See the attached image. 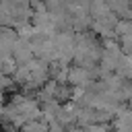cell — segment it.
<instances>
[{"instance_id":"8992f818","label":"cell","mask_w":132,"mask_h":132,"mask_svg":"<svg viewBox=\"0 0 132 132\" xmlns=\"http://www.w3.org/2000/svg\"><path fill=\"white\" fill-rule=\"evenodd\" d=\"M126 33H132L130 19H118L116 25H113V37H120V35H126Z\"/></svg>"},{"instance_id":"9c48e42d","label":"cell","mask_w":132,"mask_h":132,"mask_svg":"<svg viewBox=\"0 0 132 132\" xmlns=\"http://www.w3.org/2000/svg\"><path fill=\"white\" fill-rule=\"evenodd\" d=\"M12 85H14V82H12V78L0 72V93H4V91H8V89H12Z\"/></svg>"},{"instance_id":"ba28073f","label":"cell","mask_w":132,"mask_h":132,"mask_svg":"<svg viewBox=\"0 0 132 132\" xmlns=\"http://www.w3.org/2000/svg\"><path fill=\"white\" fill-rule=\"evenodd\" d=\"M85 132H109V124H99V122H93V124L85 126Z\"/></svg>"},{"instance_id":"277c9868","label":"cell","mask_w":132,"mask_h":132,"mask_svg":"<svg viewBox=\"0 0 132 132\" xmlns=\"http://www.w3.org/2000/svg\"><path fill=\"white\" fill-rule=\"evenodd\" d=\"M16 39H19V37H16V31H14L12 27H0V45L12 47Z\"/></svg>"},{"instance_id":"8fae6325","label":"cell","mask_w":132,"mask_h":132,"mask_svg":"<svg viewBox=\"0 0 132 132\" xmlns=\"http://www.w3.org/2000/svg\"><path fill=\"white\" fill-rule=\"evenodd\" d=\"M0 132H16V128H10V126H6L4 130H0Z\"/></svg>"},{"instance_id":"30bf717a","label":"cell","mask_w":132,"mask_h":132,"mask_svg":"<svg viewBox=\"0 0 132 132\" xmlns=\"http://www.w3.org/2000/svg\"><path fill=\"white\" fill-rule=\"evenodd\" d=\"M66 132H85V128L74 124V126H68V128H66Z\"/></svg>"},{"instance_id":"52a82bcc","label":"cell","mask_w":132,"mask_h":132,"mask_svg":"<svg viewBox=\"0 0 132 132\" xmlns=\"http://www.w3.org/2000/svg\"><path fill=\"white\" fill-rule=\"evenodd\" d=\"M14 31H16V37H19V39H27V41L33 39V37L37 35V31H35V27H33L31 23H25V25L16 27Z\"/></svg>"},{"instance_id":"7c38bea8","label":"cell","mask_w":132,"mask_h":132,"mask_svg":"<svg viewBox=\"0 0 132 132\" xmlns=\"http://www.w3.org/2000/svg\"><path fill=\"white\" fill-rule=\"evenodd\" d=\"M2 107H4V101H2V93H0V116H2Z\"/></svg>"},{"instance_id":"7a4b0ae2","label":"cell","mask_w":132,"mask_h":132,"mask_svg":"<svg viewBox=\"0 0 132 132\" xmlns=\"http://www.w3.org/2000/svg\"><path fill=\"white\" fill-rule=\"evenodd\" d=\"M10 56H12V60H14L16 64H23V62L31 60V58H33L31 43H29L27 39H16L14 45L10 47Z\"/></svg>"},{"instance_id":"5b68a950","label":"cell","mask_w":132,"mask_h":132,"mask_svg":"<svg viewBox=\"0 0 132 132\" xmlns=\"http://www.w3.org/2000/svg\"><path fill=\"white\" fill-rule=\"evenodd\" d=\"M23 132H50L47 130V124L41 122V120H27L23 126H21Z\"/></svg>"},{"instance_id":"4fadbf2b","label":"cell","mask_w":132,"mask_h":132,"mask_svg":"<svg viewBox=\"0 0 132 132\" xmlns=\"http://www.w3.org/2000/svg\"><path fill=\"white\" fill-rule=\"evenodd\" d=\"M109 132H120V130H116V128H109Z\"/></svg>"},{"instance_id":"3957f363","label":"cell","mask_w":132,"mask_h":132,"mask_svg":"<svg viewBox=\"0 0 132 132\" xmlns=\"http://www.w3.org/2000/svg\"><path fill=\"white\" fill-rule=\"evenodd\" d=\"M113 72H118L122 78H130V72H132V60H130V54H122L120 56V60H118V66H116V70Z\"/></svg>"},{"instance_id":"6da1fadb","label":"cell","mask_w":132,"mask_h":132,"mask_svg":"<svg viewBox=\"0 0 132 132\" xmlns=\"http://www.w3.org/2000/svg\"><path fill=\"white\" fill-rule=\"evenodd\" d=\"M95 78H99V68H97V64L95 66H91V68H85V66H68V76H66V85H78V87H85L87 89V85L91 82V80H95Z\"/></svg>"}]
</instances>
